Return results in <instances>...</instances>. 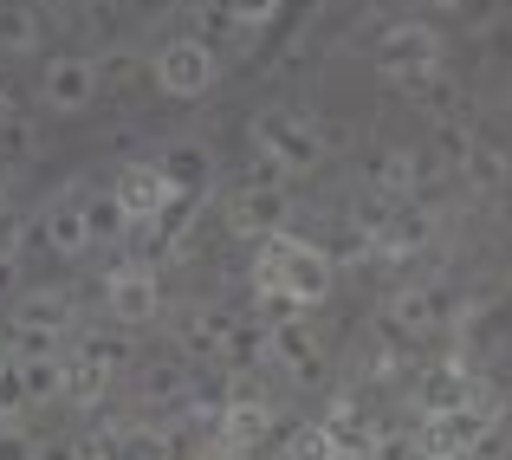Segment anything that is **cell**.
Returning <instances> with one entry per match:
<instances>
[{"instance_id": "cell-8", "label": "cell", "mask_w": 512, "mask_h": 460, "mask_svg": "<svg viewBox=\"0 0 512 460\" xmlns=\"http://www.w3.org/2000/svg\"><path fill=\"white\" fill-rule=\"evenodd\" d=\"M292 227V195L279 182H247L240 195H227V234H240V240H273V234H286Z\"/></svg>"}, {"instance_id": "cell-17", "label": "cell", "mask_w": 512, "mask_h": 460, "mask_svg": "<svg viewBox=\"0 0 512 460\" xmlns=\"http://www.w3.org/2000/svg\"><path fill=\"white\" fill-rule=\"evenodd\" d=\"M266 357L279 363V370H292V376H305V370H318V337L305 331V318H286V324H266Z\"/></svg>"}, {"instance_id": "cell-29", "label": "cell", "mask_w": 512, "mask_h": 460, "mask_svg": "<svg viewBox=\"0 0 512 460\" xmlns=\"http://www.w3.org/2000/svg\"><path fill=\"white\" fill-rule=\"evenodd\" d=\"M370 460H422V454H415V435H409V428H376Z\"/></svg>"}, {"instance_id": "cell-38", "label": "cell", "mask_w": 512, "mask_h": 460, "mask_svg": "<svg viewBox=\"0 0 512 460\" xmlns=\"http://www.w3.org/2000/svg\"><path fill=\"white\" fill-rule=\"evenodd\" d=\"M0 117H7V85H0Z\"/></svg>"}, {"instance_id": "cell-1", "label": "cell", "mask_w": 512, "mask_h": 460, "mask_svg": "<svg viewBox=\"0 0 512 460\" xmlns=\"http://www.w3.org/2000/svg\"><path fill=\"white\" fill-rule=\"evenodd\" d=\"M338 286V260H331L318 240L299 234H273L253 247V292L260 299H286V305H325Z\"/></svg>"}, {"instance_id": "cell-6", "label": "cell", "mask_w": 512, "mask_h": 460, "mask_svg": "<svg viewBox=\"0 0 512 460\" xmlns=\"http://www.w3.org/2000/svg\"><path fill=\"white\" fill-rule=\"evenodd\" d=\"M370 65L389 78H409V72H441V33L422 20H389L370 46Z\"/></svg>"}, {"instance_id": "cell-26", "label": "cell", "mask_w": 512, "mask_h": 460, "mask_svg": "<svg viewBox=\"0 0 512 460\" xmlns=\"http://www.w3.org/2000/svg\"><path fill=\"white\" fill-rule=\"evenodd\" d=\"M104 389H111V370H98L91 357H72V376H65V396H72V402H85V409H91V402H104Z\"/></svg>"}, {"instance_id": "cell-21", "label": "cell", "mask_w": 512, "mask_h": 460, "mask_svg": "<svg viewBox=\"0 0 512 460\" xmlns=\"http://www.w3.org/2000/svg\"><path fill=\"white\" fill-rule=\"evenodd\" d=\"M39 39H46V20L33 7H0V46L7 52H39Z\"/></svg>"}, {"instance_id": "cell-39", "label": "cell", "mask_w": 512, "mask_h": 460, "mask_svg": "<svg viewBox=\"0 0 512 460\" xmlns=\"http://www.w3.org/2000/svg\"><path fill=\"white\" fill-rule=\"evenodd\" d=\"M0 370H7V363H0Z\"/></svg>"}, {"instance_id": "cell-15", "label": "cell", "mask_w": 512, "mask_h": 460, "mask_svg": "<svg viewBox=\"0 0 512 460\" xmlns=\"http://www.w3.org/2000/svg\"><path fill=\"white\" fill-rule=\"evenodd\" d=\"M156 162H163V175L175 182V195H182V201H188V195H208V182H214V150H208V143L175 137Z\"/></svg>"}, {"instance_id": "cell-11", "label": "cell", "mask_w": 512, "mask_h": 460, "mask_svg": "<svg viewBox=\"0 0 512 460\" xmlns=\"http://www.w3.org/2000/svg\"><path fill=\"white\" fill-rule=\"evenodd\" d=\"M357 169H363V182H370V195H383V201H409L415 182H422V156L396 150V143H370V150L357 156Z\"/></svg>"}, {"instance_id": "cell-16", "label": "cell", "mask_w": 512, "mask_h": 460, "mask_svg": "<svg viewBox=\"0 0 512 460\" xmlns=\"http://www.w3.org/2000/svg\"><path fill=\"white\" fill-rule=\"evenodd\" d=\"M72 318H78L72 299H65V292H46V286L26 292V299L13 305V331H26V337H65Z\"/></svg>"}, {"instance_id": "cell-10", "label": "cell", "mask_w": 512, "mask_h": 460, "mask_svg": "<svg viewBox=\"0 0 512 460\" xmlns=\"http://www.w3.org/2000/svg\"><path fill=\"white\" fill-rule=\"evenodd\" d=\"M273 435V409H266L260 396L247 389V376H234V396H227L221 422H214V441L234 454H260V441Z\"/></svg>"}, {"instance_id": "cell-34", "label": "cell", "mask_w": 512, "mask_h": 460, "mask_svg": "<svg viewBox=\"0 0 512 460\" xmlns=\"http://www.w3.org/2000/svg\"><path fill=\"white\" fill-rule=\"evenodd\" d=\"M20 247H26V221L20 214H0V260H20Z\"/></svg>"}, {"instance_id": "cell-14", "label": "cell", "mask_w": 512, "mask_h": 460, "mask_svg": "<svg viewBox=\"0 0 512 460\" xmlns=\"http://www.w3.org/2000/svg\"><path fill=\"white\" fill-rule=\"evenodd\" d=\"M428 240H435V214L415 208V201H396V208H389V221L376 227V253H389V260H402V253H422Z\"/></svg>"}, {"instance_id": "cell-18", "label": "cell", "mask_w": 512, "mask_h": 460, "mask_svg": "<svg viewBox=\"0 0 512 460\" xmlns=\"http://www.w3.org/2000/svg\"><path fill=\"white\" fill-rule=\"evenodd\" d=\"M227 331H234V311L227 305H188L182 311V350L188 357H221Z\"/></svg>"}, {"instance_id": "cell-33", "label": "cell", "mask_w": 512, "mask_h": 460, "mask_svg": "<svg viewBox=\"0 0 512 460\" xmlns=\"http://www.w3.org/2000/svg\"><path fill=\"white\" fill-rule=\"evenodd\" d=\"M0 460H39V441L20 428H0Z\"/></svg>"}, {"instance_id": "cell-30", "label": "cell", "mask_w": 512, "mask_h": 460, "mask_svg": "<svg viewBox=\"0 0 512 460\" xmlns=\"http://www.w3.org/2000/svg\"><path fill=\"white\" fill-rule=\"evenodd\" d=\"M467 182H474V188H493V182H500V175H506V162H500V150H487V143H474V156H467Z\"/></svg>"}, {"instance_id": "cell-9", "label": "cell", "mask_w": 512, "mask_h": 460, "mask_svg": "<svg viewBox=\"0 0 512 460\" xmlns=\"http://www.w3.org/2000/svg\"><path fill=\"white\" fill-rule=\"evenodd\" d=\"M104 91H98V59H85V52H65V59H52L46 72H39V104L59 117H78L91 111Z\"/></svg>"}, {"instance_id": "cell-25", "label": "cell", "mask_w": 512, "mask_h": 460, "mask_svg": "<svg viewBox=\"0 0 512 460\" xmlns=\"http://www.w3.org/2000/svg\"><path fill=\"white\" fill-rule=\"evenodd\" d=\"M182 396H188V370L182 363H150V370H143V402L163 409V402H182Z\"/></svg>"}, {"instance_id": "cell-5", "label": "cell", "mask_w": 512, "mask_h": 460, "mask_svg": "<svg viewBox=\"0 0 512 460\" xmlns=\"http://www.w3.org/2000/svg\"><path fill=\"white\" fill-rule=\"evenodd\" d=\"M156 311H163V279H156V266L117 260L111 273H104V318H111L117 331H137Z\"/></svg>"}, {"instance_id": "cell-13", "label": "cell", "mask_w": 512, "mask_h": 460, "mask_svg": "<svg viewBox=\"0 0 512 460\" xmlns=\"http://www.w3.org/2000/svg\"><path fill=\"white\" fill-rule=\"evenodd\" d=\"M39 240H46L59 260H78L91 253V227H85V195H59L46 214H39Z\"/></svg>"}, {"instance_id": "cell-2", "label": "cell", "mask_w": 512, "mask_h": 460, "mask_svg": "<svg viewBox=\"0 0 512 460\" xmlns=\"http://www.w3.org/2000/svg\"><path fill=\"white\" fill-rule=\"evenodd\" d=\"M493 428H500V396L480 389V396L467 402V409H454V415H422L415 454L422 460H474L493 441Z\"/></svg>"}, {"instance_id": "cell-4", "label": "cell", "mask_w": 512, "mask_h": 460, "mask_svg": "<svg viewBox=\"0 0 512 460\" xmlns=\"http://www.w3.org/2000/svg\"><path fill=\"white\" fill-rule=\"evenodd\" d=\"M150 78L169 91V98H208V91H214V78H221V52H214L208 39L182 33V39H169V46L156 52Z\"/></svg>"}, {"instance_id": "cell-12", "label": "cell", "mask_w": 512, "mask_h": 460, "mask_svg": "<svg viewBox=\"0 0 512 460\" xmlns=\"http://www.w3.org/2000/svg\"><path fill=\"white\" fill-rule=\"evenodd\" d=\"M474 396H480V383H474V370H467L461 357L428 363L422 383H415V409H422V415H454V409H467Z\"/></svg>"}, {"instance_id": "cell-3", "label": "cell", "mask_w": 512, "mask_h": 460, "mask_svg": "<svg viewBox=\"0 0 512 460\" xmlns=\"http://www.w3.org/2000/svg\"><path fill=\"white\" fill-rule=\"evenodd\" d=\"M253 150H260V169L273 175H312L325 162V137L299 111H260L253 117Z\"/></svg>"}, {"instance_id": "cell-24", "label": "cell", "mask_w": 512, "mask_h": 460, "mask_svg": "<svg viewBox=\"0 0 512 460\" xmlns=\"http://www.w3.org/2000/svg\"><path fill=\"white\" fill-rule=\"evenodd\" d=\"M260 357H266V324L260 318H234L221 363H227V370H240V363H260Z\"/></svg>"}, {"instance_id": "cell-28", "label": "cell", "mask_w": 512, "mask_h": 460, "mask_svg": "<svg viewBox=\"0 0 512 460\" xmlns=\"http://www.w3.org/2000/svg\"><path fill=\"white\" fill-rule=\"evenodd\" d=\"M214 7L227 13V20L240 26V33H260V26H273V13H279V0H214Z\"/></svg>"}, {"instance_id": "cell-19", "label": "cell", "mask_w": 512, "mask_h": 460, "mask_svg": "<svg viewBox=\"0 0 512 460\" xmlns=\"http://www.w3.org/2000/svg\"><path fill=\"white\" fill-rule=\"evenodd\" d=\"M91 460H169V435L163 428H143V422H124L111 435H98Z\"/></svg>"}, {"instance_id": "cell-37", "label": "cell", "mask_w": 512, "mask_h": 460, "mask_svg": "<svg viewBox=\"0 0 512 460\" xmlns=\"http://www.w3.org/2000/svg\"><path fill=\"white\" fill-rule=\"evenodd\" d=\"M0 214H13V201H7V182H0Z\"/></svg>"}, {"instance_id": "cell-27", "label": "cell", "mask_w": 512, "mask_h": 460, "mask_svg": "<svg viewBox=\"0 0 512 460\" xmlns=\"http://www.w3.org/2000/svg\"><path fill=\"white\" fill-rule=\"evenodd\" d=\"M137 72H143V59H137L130 46L98 52V91H124V85H137Z\"/></svg>"}, {"instance_id": "cell-23", "label": "cell", "mask_w": 512, "mask_h": 460, "mask_svg": "<svg viewBox=\"0 0 512 460\" xmlns=\"http://www.w3.org/2000/svg\"><path fill=\"white\" fill-rule=\"evenodd\" d=\"M85 227H91V247H98V240L130 234V214L117 208V195H111V188H104V195H85Z\"/></svg>"}, {"instance_id": "cell-32", "label": "cell", "mask_w": 512, "mask_h": 460, "mask_svg": "<svg viewBox=\"0 0 512 460\" xmlns=\"http://www.w3.org/2000/svg\"><path fill=\"white\" fill-rule=\"evenodd\" d=\"M0 150H7V156H26V150H33V124H20V117H0Z\"/></svg>"}, {"instance_id": "cell-7", "label": "cell", "mask_w": 512, "mask_h": 460, "mask_svg": "<svg viewBox=\"0 0 512 460\" xmlns=\"http://www.w3.org/2000/svg\"><path fill=\"white\" fill-rule=\"evenodd\" d=\"M111 195H117V208L130 214V227L163 221V214L182 208V195H175V182L163 175V162H156V156L124 162V169H117V182H111Z\"/></svg>"}, {"instance_id": "cell-22", "label": "cell", "mask_w": 512, "mask_h": 460, "mask_svg": "<svg viewBox=\"0 0 512 460\" xmlns=\"http://www.w3.org/2000/svg\"><path fill=\"white\" fill-rule=\"evenodd\" d=\"M279 460H338V448H331L325 422H299V428H286V441H279Z\"/></svg>"}, {"instance_id": "cell-36", "label": "cell", "mask_w": 512, "mask_h": 460, "mask_svg": "<svg viewBox=\"0 0 512 460\" xmlns=\"http://www.w3.org/2000/svg\"><path fill=\"white\" fill-rule=\"evenodd\" d=\"M117 7H137L143 13V7H156V0H117Z\"/></svg>"}, {"instance_id": "cell-31", "label": "cell", "mask_w": 512, "mask_h": 460, "mask_svg": "<svg viewBox=\"0 0 512 460\" xmlns=\"http://www.w3.org/2000/svg\"><path fill=\"white\" fill-rule=\"evenodd\" d=\"M26 409V383H20V370H0V422H7V415H20Z\"/></svg>"}, {"instance_id": "cell-20", "label": "cell", "mask_w": 512, "mask_h": 460, "mask_svg": "<svg viewBox=\"0 0 512 460\" xmlns=\"http://www.w3.org/2000/svg\"><path fill=\"white\" fill-rule=\"evenodd\" d=\"M331 435V448H338V460H370V441H376V422L357 409V402H338L331 415H318Z\"/></svg>"}, {"instance_id": "cell-35", "label": "cell", "mask_w": 512, "mask_h": 460, "mask_svg": "<svg viewBox=\"0 0 512 460\" xmlns=\"http://www.w3.org/2000/svg\"><path fill=\"white\" fill-rule=\"evenodd\" d=\"M13 266H20V260H0V292L13 286Z\"/></svg>"}]
</instances>
